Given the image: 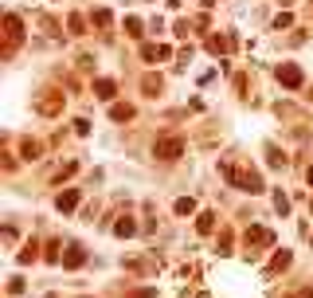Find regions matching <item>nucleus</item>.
I'll list each match as a JSON object with an SVG mask.
<instances>
[{"instance_id": "nucleus-1", "label": "nucleus", "mask_w": 313, "mask_h": 298, "mask_svg": "<svg viewBox=\"0 0 313 298\" xmlns=\"http://www.w3.org/2000/svg\"><path fill=\"white\" fill-rule=\"evenodd\" d=\"M223 173H227V181L231 185H239V189H247V193H262V177L255 169H239V165H223Z\"/></svg>"}, {"instance_id": "nucleus-2", "label": "nucleus", "mask_w": 313, "mask_h": 298, "mask_svg": "<svg viewBox=\"0 0 313 298\" xmlns=\"http://www.w3.org/2000/svg\"><path fill=\"white\" fill-rule=\"evenodd\" d=\"M180 153H184V142H180V138H160V142L153 146V157H156V161H176Z\"/></svg>"}, {"instance_id": "nucleus-3", "label": "nucleus", "mask_w": 313, "mask_h": 298, "mask_svg": "<svg viewBox=\"0 0 313 298\" xmlns=\"http://www.w3.org/2000/svg\"><path fill=\"white\" fill-rule=\"evenodd\" d=\"M278 83L282 87H302V71L294 63H286V67H278Z\"/></svg>"}, {"instance_id": "nucleus-4", "label": "nucleus", "mask_w": 313, "mask_h": 298, "mask_svg": "<svg viewBox=\"0 0 313 298\" xmlns=\"http://www.w3.org/2000/svg\"><path fill=\"white\" fill-rule=\"evenodd\" d=\"M208 51L211 55H231V51H235V40H231V36H211Z\"/></svg>"}, {"instance_id": "nucleus-5", "label": "nucleus", "mask_w": 313, "mask_h": 298, "mask_svg": "<svg viewBox=\"0 0 313 298\" xmlns=\"http://www.w3.org/2000/svg\"><path fill=\"white\" fill-rule=\"evenodd\" d=\"M82 263H86V251L78 248V244H71L67 255H63V267H67V271H75V267H82Z\"/></svg>"}, {"instance_id": "nucleus-6", "label": "nucleus", "mask_w": 313, "mask_h": 298, "mask_svg": "<svg viewBox=\"0 0 313 298\" xmlns=\"http://www.w3.org/2000/svg\"><path fill=\"white\" fill-rule=\"evenodd\" d=\"M262 244H274V232H266V228H247V248H262Z\"/></svg>"}, {"instance_id": "nucleus-7", "label": "nucleus", "mask_w": 313, "mask_h": 298, "mask_svg": "<svg viewBox=\"0 0 313 298\" xmlns=\"http://www.w3.org/2000/svg\"><path fill=\"white\" fill-rule=\"evenodd\" d=\"M75 204H78V193H75V189H67V193L55 197V208H59V212H75Z\"/></svg>"}, {"instance_id": "nucleus-8", "label": "nucleus", "mask_w": 313, "mask_h": 298, "mask_svg": "<svg viewBox=\"0 0 313 298\" xmlns=\"http://www.w3.org/2000/svg\"><path fill=\"white\" fill-rule=\"evenodd\" d=\"M141 59H145V63H156V59H168V48H160V44H145V48H141Z\"/></svg>"}, {"instance_id": "nucleus-9", "label": "nucleus", "mask_w": 313, "mask_h": 298, "mask_svg": "<svg viewBox=\"0 0 313 298\" xmlns=\"http://www.w3.org/2000/svg\"><path fill=\"white\" fill-rule=\"evenodd\" d=\"M114 236H121V240H125V236H137L133 220H129V216H121V220H117V228H114Z\"/></svg>"}, {"instance_id": "nucleus-10", "label": "nucleus", "mask_w": 313, "mask_h": 298, "mask_svg": "<svg viewBox=\"0 0 313 298\" xmlns=\"http://www.w3.org/2000/svg\"><path fill=\"white\" fill-rule=\"evenodd\" d=\"M114 91H117V87H114L110 79H98V83H94V95H98V99H114Z\"/></svg>"}, {"instance_id": "nucleus-11", "label": "nucleus", "mask_w": 313, "mask_h": 298, "mask_svg": "<svg viewBox=\"0 0 313 298\" xmlns=\"http://www.w3.org/2000/svg\"><path fill=\"white\" fill-rule=\"evenodd\" d=\"M20 36H24V24H20V16H8V40L16 44Z\"/></svg>"}, {"instance_id": "nucleus-12", "label": "nucleus", "mask_w": 313, "mask_h": 298, "mask_svg": "<svg viewBox=\"0 0 313 298\" xmlns=\"http://www.w3.org/2000/svg\"><path fill=\"white\" fill-rule=\"evenodd\" d=\"M266 157H270V165H274V169H282V165H286V153H282L278 146H266Z\"/></svg>"}, {"instance_id": "nucleus-13", "label": "nucleus", "mask_w": 313, "mask_h": 298, "mask_svg": "<svg viewBox=\"0 0 313 298\" xmlns=\"http://www.w3.org/2000/svg\"><path fill=\"white\" fill-rule=\"evenodd\" d=\"M211 228H215V216H211V212H200V220H196V232H204V236H208Z\"/></svg>"}, {"instance_id": "nucleus-14", "label": "nucleus", "mask_w": 313, "mask_h": 298, "mask_svg": "<svg viewBox=\"0 0 313 298\" xmlns=\"http://www.w3.org/2000/svg\"><path fill=\"white\" fill-rule=\"evenodd\" d=\"M110 118H114V122H129V118H133V106H114Z\"/></svg>"}, {"instance_id": "nucleus-15", "label": "nucleus", "mask_w": 313, "mask_h": 298, "mask_svg": "<svg viewBox=\"0 0 313 298\" xmlns=\"http://www.w3.org/2000/svg\"><path fill=\"white\" fill-rule=\"evenodd\" d=\"M188 212H196V200H192V197H180V200H176V216H188Z\"/></svg>"}, {"instance_id": "nucleus-16", "label": "nucleus", "mask_w": 313, "mask_h": 298, "mask_svg": "<svg viewBox=\"0 0 313 298\" xmlns=\"http://www.w3.org/2000/svg\"><path fill=\"white\" fill-rule=\"evenodd\" d=\"M290 267V251H282L278 259H270V271H286Z\"/></svg>"}, {"instance_id": "nucleus-17", "label": "nucleus", "mask_w": 313, "mask_h": 298, "mask_svg": "<svg viewBox=\"0 0 313 298\" xmlns=\"http://www.w3.org/2000/svg\"><path fill=\"white\" fill-rule=\"evenodd\" d=\"M290 24H294L290 12H278V16H274V28H290Z\"/></svg>"}, {"instance_id": "nucleus-18", "label": "nucleus", "mask_w": 313, "mask_h": 298, "mask_svg": "<svg viewBox=\"0 0 313 298\" xmlns=\"http://www.w3.org/2000/svg\"><path fill=\"white\" fill-rule=\"evenodd\" d=\"M125 32L137 40V36H141V20H133V16H129V20H125Z\"/></svg>"}, {"instance_id": "nucleus-19", "label": "nucleus", "mask_w": 313, "mask_h": 298, "mask_svg": "<svg viewBox=\"0 0 313 298\" xmlns=\"http://www.w3.org/2000/svg\"><path fill=\"white\" fill-rule=\"evenodd\" d=\"M36 255H39V248H36V244H28V248H24V255H20V263H32Z\"/></svg>"}, {"instance_id": "nucleus-20", "label": "nucleus", "mask_w": 313, "mask_h": 298, "mask_svg": "<svg viewBox=\"0 0 313 298\" xmlns=\"http://www.w3.org/2000/svg\"><path fill=\"white\" fill-rule=\"evenodd\" d=\"M94 24H98V28H110V12H106V8L94 12Z\"/></svg>"}, {"instance_id": "nucleus-21", "label": "nucleus", "mask_w": 313, "mask_h": 298, "mask_svg": "<svg viewBox=\"0 0 313 298\" xmlns=\"http://www.w3.org/2000/svg\"><path fill=\"white\" fill-rule=\"evenodd\" d=\"M156 91H160V79H153V75H149V79H145V95H156Z\"/></svg>"}, {"instance_id": "nucleus-22", "label": "nucleus", "mask_w": 313, "mask_h": 298, "mask_svg": "<svg viewBox=\"0 0 313 298\" xmlns=\"http://www.w3.org/2000/svg\"><path fill=\"white\" fill-rule=\"evenodd\" d=\"M24 157H28V161H32V157H39V146H36V142H24Z\"/></svg>"}, {"instance_id": "nucleus-23", "label": "nucleus", "mask_w": 313, "mask_h": 298, "mask_svg": "<svg viewBox=\"0 0 313 298\" xmlns=\"http://www.w3.org/2000/svg\"><path fill=\"white\" fill-rule=\"evenodd\" d=\"M67 28H71V32L78 36V32H82V16H71V20H67Z\"/></svg>"}, {"instance_id": "nucleus-24", "label": "nucleus", "mask_w": 313, "mask_h": 298, "mask_svg": "<svg viewBox=\"0 0 313 298\" xmlns=\"http://www.w3.org/2000/svg\"><path fill=\"white\" fill-rule=\"evenodd\" d=\"M274 208H278V212H290V200H286L282 193H278V197H274Z\"/></svg>"}, {"instance_id": "nucleus-25", "label": "nucleus", "mask_w": 313, "mask_h": 298, "mask_svg": "<svg viewBox=\"0 0 313 298\" xmlns=\"http://www.w3.org/2000/svg\"><path fill=\"white\" fill-rule=\"evenodd\" d=\"M153 295H156L153 287H145V291H133V295H125V298H153Z\"/></svg>"}, {"instance_id": "nucleus-26", "label": "nucleus", "mask_w": 313, "mask_h": 298, "mask_svg": "<svg viewBox=\"0 0 313 298\" xmlns=\"http://www.w3.org/2000/svg\"><path fill=\"white\" fill-rule=\"evenodd\" d=\"M306 181H310V185H313V165H310V169H306Z\"/></svg>"}, {"instance_id": "nucleus-27", "label": "nucleus", "mask_w": 313, "mask_h": 298, "mask_svg": "<svg viewBox=\"0 0 313 298\" xmlns=\"http://www.w3.org/2000/svg\"><path fill=\"white\" fill-rule=\"evenodd\" d=\"M200 4H204V8H211V0H200Z\"/></svg>"}, {"instance_id": "nucleus-28", "label": "nucleus", "mask_w": 313, "mask_h": 298, "mask_svg": "<svg viewBox=\"0 0 313 298\" xmlns=\"http://www.w3.org/2000/svg\"><path fill=\"white\" fill-rule=\"evenodd\" d=\"M310 212H313V200H310Z\"/></svg>"}]
</instances>
